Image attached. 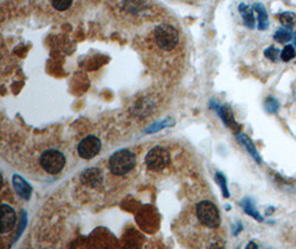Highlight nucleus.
Wrapping results in <instances>:
<instances>
[{
    "label": "nucleus",
    "mask_w": 296,
    "mask_h": 249,
    "mask_svg": "<svg viewBox=\"0 0 296 249\" xmlns=\"http://www.w3.org/2000/svg\"><path fill=\"white\" fill-rule=\"evenodd\" d=\"M101 149V142L97 137L89 135L84 138L78 145V154L84 160H90L95 157Z\"/></svg>",
    "instance_id": "obj_6"
},
{
    "label": "nucleus",
    "mask_w": 296,
    "mask_h": 249,
    "mask_svg": "<svg viewBox=\"0 0 296 249\" xmlns=\"http://www.w3.org/2000/svg\"><path fill=\"white\" fill-rule=\"evenodd\" d=\"M264 56H265V58L268 59V60H271L272 62H277V60H279V57L281 56V52L277 48L271 46L265 49V51H264Z\"/></svg>",
    "instance_id": "obj_21"
},
{
    "label": "nucleus",
    "mask_w": 296,
    "mask_h": 249,
    "mask_svg": "<svg viewBox=\"0 0 296 249\" xmlns=\"http://www.w3.org/2000/svg\"><path fill=\"white\" fill-rule=\"evenodd\" d=\"M16 225V213L13 208L6 204L1 205V233H8Z\"/></svg>",
    "instance_id": "obj_8"
},
{
    "label": "nucleus",
    "mask_w": 296,
    "mask_h": 249,
    "mask_svg": "<svg viewBox=\"0 0 296 249\" xmlns=\"http://www.w3.org/2000/svg\"><path fill=\"white\" fill-rule=\"evenodd\" d=\"M215 179H217L218 184L220 185V187H221V189H222L223 196L226 197V198L230 197V192H228V188H227V183H226L225 176H224L222 173H220V172H218V173L215 174Z\"/></svg>",
    "instance_id": "obj_18"
},
{
    "label": "nucleus",
    "mask_w": 296,
    "mask_h": 249,
    "mask_svg": "<svg viewBox=\"0 0 296 249\" xmlns=\"http://www.w3.org/2000/svg\"><path fill=\"white\" fill-rule=\"evenodd\" d=\"M40 164L47 173L55 175L60 173L66 165V157L57 149H48L40 157Z\"/></svg>",
    "instance_id": "obj_4"
},
{
    "label": "nucleus",
    "mask_w": 296,
    "mask_h": 249,
    "mask_svg": "<svg viewBox=\"0 0 296 249\" xmlns=\"http://www.w3.org/2000/svg\"><path fill=\"white\" fill-rule=\"evenodd\" d=\"M264 108L270 114H275L280 110V102L274 97H267L264 101Z\"/></svg>",
    "instance_id": "obj_17"
},
{
    "label": "nucleus",
    "mask_w": 296,
    "mask_h": 249,
    "mask_svg": "<svg viewBox=\"0 0 296 249\" xmlns=\"http://www.w3.org/2000/svg\"><path fill=\"white\" fill-rule=\"evenodd\" d=\"M291 39H292V31H291V29L289 28H285V27L280 28L274 35V40L277 43L283 44L289 42Z\"/></svg>",
    "instance_id": "obj_16"
},
{
    "label": "nucleus",
    "mask_w": 296,
    "mask_h": 249,
    "mask_svg": "<svg viewBox=\"0 0 296 249\" xmlns=\"http://www.w3.org/2000/svg\"><path fill=\"white\" fill-rule=\"evenodd\" d=\"M236 139L239 140V142L242 144V145L245 146V148L248 149V152L254 157L255 161H257L258 163H262V158H261V156H259L257 147H255L254 143L252 142V140H251L248 137V135L240 132V133L236 134Z\"/></svg>",
    "instance_id": "obj_10"
},
{
    "label": "nucleus",
    "mask_w": 296,
    "mask_h": 249,
    "mask_svg": "<svg viewBox=\"0 0 296 249\" xmlns=\"http://www.w3.org/2000/svg\"><path fill=\"white\" fill-rule=\"evenodd\" d=\"M147 166L151 171L159 172L164 170L170 163V153L164 147L156 146L151 149L146 156Z\"/></svg>",
    "instance_id": "obj_5"
},
{
    "label": "nucleus",
    "mask_w": 296,
    "mask_h": 249,
    "mask_svg": "<svg viewBox=\"0 0 296 249\" xmlns=\"http://www.w3.org/2000/svg\"><path fill=\"white\" fill-rule=\"evenodd\" d=\"M12 183H13V187H15L16 192L19 194L20 197H22L24 199L30 198L33 188H31L30 185L27 183L20 175H13Z\"/></svg>",
    "instance_id": "obj_9"
},
{
    "label": "nucleus",
    "mask_w": 296,
    "mask_h": 249,
    "mask_svg": "<svg viewBox=\"0 0 296 249\" xmlns=\"http://www.w3.org/2000/svg\"><path fill=\"white\" fill-rule=\"evenodd\" d=\"M170 121H171V120L167 119V120L158 122V123H155V124H152V126H150V128L147 130V132L152 133V132H155V131H159L161 129H163V128H165V126L170 125Z\"/></svg>",
    "instance_id": "obj_22"
},
{
    "label": "nucleus",
    "mask_w": 296,
    "mask_h": 249,
    "mask_svg": "<svg viewBox=\"0 0 296 249\" xmlns=\"http://www.w3.org/2000/svg\"><path fill=\"white\" fill-rule=\"evenodd\" d=\"M295 57H296V51L292 44H289V46H286L283 50H282L281 59L284 62H289L291 60H293Z\"/></svg>",
    "instance_id": "obj_19"
},
{
    "label": "nucleus",
    "mask_w": 296,
    "mask_h": 249,
    "mask_svg": "<svg viewBox=\"0 0 296 249\" xmlns=\"http://www.w3.org/2000/svg\"><path fill=\"white\" fill-rule=\"evenodd\" d=\"M253 9L258 13L259 29L266 30L268 28V25H270V21H268V15L265 6L262 2H255L253 4Z\"/></svg>",
    "instance_id": "obj_11"
},
{
    "label": "nucleus",
    "mask_w": 296,
    "mask_h": 249,
    "mask_svg": "<svg viewBox=\"0 0 296 249\" xmlns=\"http://www.w3.org/2000/svg\"><path fill=\"white\" fill-rule=\"evenodd\" d=\"M295 94H296V93H295Z\"/></svg>",
    "instance_id": "obj_25"
},
{
    "label": "nucleus",
    "mask_w": 296,
    "mask_h": 249,
    "mask_svg": "<svg viewBox=\"0 0 296 249\" xmlns=\"http://www.w3.org/2000/svg\"><path fill=\"white\" fill-rule=\"evenodd\" d=\"M210 106L211 108H213V110H215L219 113V115L221 117V120L224 122V124L228 126L230 129H232L234 132H236V134L240 133L241 125L235 121L234 115H233V111L230 107L221 106V104H219L218 101H214V100L211 101Z\"/></svg>",
    "instance_id": "obj_7"
},
{
    "label": "nucleus",
    "mask_w": 296,
    "mask_h": 249,
    "mask_svg": "<svg viewBox=\"0 0 296 249\" xmlns=\"http://www.w3.org/2000/svg\"><path fill=\"white\" fill-rule=\"evenodd\" d=\"M102 180V175L101 172L98 169H90L87 170L84 173L82 174V182L84 184L89 185V186L92 187H97L98 185H100Z\"/></svg>",
    "instance_id": "obj_12"
},
{
    "label": "nucleus",
    "mask_w": 296,
    "mask_h": 249,
    "mask_svg": "<svg viewBox=\"0 0 296 249\" xmlns=\"http://www.w3.org/2000/svg\"><path fill=\"white\" fill-rule=\"evenodd\" d=\"M196 216L200 223L209 228H218L221 224L220 212L212 202L203 201L197 204Z\"/></svg>",
    "instance_id": "obj_3"
},
{
    "label": "nucleus",
    "mask_w": 296,
    "mask_h": 249,
    "mask_svg": "<svg viewBox=\"0 0 296 249\" xmlns=\"http://www.w3.org/2000/svg\"><path fill=\"white\" fill-rule=\"evenodd\" d=\"M294 42H295V46H296V33H295V36H294Z\"/></svg>",
    "instance_id": "obj_24"
},
{
    "label": "nucleus",
    "mask_w": 296,
    "mask_h": 249,
    "mask_svg": "<svg viewBox=\"0 0 296 249\" xmlns=\"http://www.w3.org/2000/svg\"><path fill=\"white\" fill-rule=\"evenodd\" d=\"M136 166V154L130 149H120L112 154L109 160V169L114 175H124Z\"/></svg>",
    "instance_id": "obj_1"
},
{
    "label": "nucleus",
    "mask_w": 296,
    "mask_h": 249,
    "mask_svg": "<svg viewBox=\"0 0 296 249\" xmlns=\"http://www.w3.org/2000/svg\"><path fill=\"white\" fill-rule=\"evenodd\" d=\"M154 39L158 47L165 51H171L179 43V33L171 25H160L154 30Z\"/></svg>",
    "instance_id": "obj_2"
},
{
    "label": "nucleus",
    "mask_w": 296,
    "mask_h": 249,
    "mask_svg": "<svg viewBox=\"0 0 296 249\" xmlns=\"http://www.w3.org/2000/svg\"><path fill=\"white\" fill-rule=\"evenodd\" d=\"M239 11L243 18L244 25L250 29H253L255 27V18H254V9L245 3L239 4Z\"/></svg>",
    "instance_id": "obj_13"
},
{
    "label": "nucleus",
    "mask_w": 296,
    "mask_h": 249,
    "mask_svg": "<svg viewBox=\"0 0 296 249\" xmlns=\"http://www.w3.org/2000/svg\"><path fill=\"white\" fill-rule=\"evenodd\" d=\"M251 247H253V248H258L259 246L257 245V244H254V243H250L248 246H246V248H251Z\"/></svg>",
    "instance_id": "obj_23"
},
{
    "label": "nucleus",
    "mask_w": 296,
    "mask_h": 249,
    "mask_svg": "<svg viewBox=\"0 0 296 249\" xmlns=\"http://www.w3.org/2000/svg\"><path fill=\"white\" fill-rule=\"evenodd\" d=\"M279 20L282 26L285 28L292 29L293 27L296 26V13L291 11H284L279 15Z\"/></svg>",
    "instance_id": "obj_15"
},
{
    "label": "nucleus",
    "mask_w": 296,
    "mask_h": 249,
    "mask_svg": "<svg viewBox=\"0 0 296 249\" xmlns=\"http://www.w3.org/2000/svg\"><path fill=\"white\" fill-rule=\"evenodd\" d=\"M74 0H51L52 7L58 11H66L73 4Z\"/></svg>",
    "instance_id": "obj_20"
},
{
    "label": "nucleus",
    "mask_w": 296,
    "mask_h": 249,
    "mask_svg": "<svg viewBox=\"0 0 296 249\" xmlns=\"http://www.w3.org/2000/svg\"><path fill=\"white\" fill-rule=\"evenodd\" d=\"M241 205H242V207H243V210H244V212L246 213V214L250 215V216H252L254 219H257L259 221H263L264 220L263 216L261 214H259V211L257 210V208H255L254 203H253V201L251 198H249V197L244 198L243 201L241 202Z\"/></svg>",
    "instance_id": "obj_14"
}]
</instances>
